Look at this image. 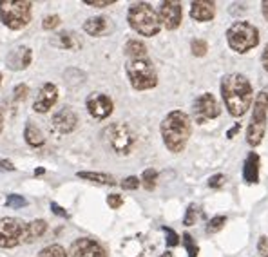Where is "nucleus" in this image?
Masks as SVG:
<instances>
[{
	"instance_id": "obj_1",
	"label": "nucleus",
	"mask_w": 268,
	"mask_h": 257,
	"mask_svg": "<svg viewBox=\"0 0 268 257\" xmlns=\"http://www.w3.org/2000/svg\"><path fill=\"white\" fill-rule=\"evenodd\" d=\"M221 96L225 102V107L234 118H241L250 109L254 100V91L248 78L245 74H227L221 80Z\"/></svg>"
},
{
	"instance_id": "obj_2",
	"label": "nucleus",
	"mask_w": 268,
	"mask_h": 257,
	"mask_svg": "<svg viewBox=\"0 0 268 257\" xmlns=\"http://www.w3.org/2000/svg\"><path fill=\"white\" fill-rule=\"evenodd\" d=\"M160 133L163 138L165 147L174 152L180 154L183 152L189 143V138L192 133V123L189 114H185L183 111H172L165 116L163 121L160 125Z\"/></svg>"
},
{
	"instance_id": "obj_3",
	"label": "nucleus",
	"mask_w": 268,
	"mask_h": 257,
	"mask_svg": "<svg viewBox=\"0 0 268 257\" xmlns=\"http://www.w3.org/2000/svg\"><path fill=\"white\" fill-rule=\"evenodd\" d=\"M127 22L142 36H156L161 29L160 17L147 2H138V4L130 6L127 11Z\"/></svg>"
},
{
	"instance_id": "obj_4",
	"label": "nucleus",
	"mask_w": 268,
	"mask_h": 257,
	"mask_svg": "<svg viewBox=\"0 0 268 257\" xmlns=\"http://www.w3.org/2000/svg\"><path fill=\"white\" fill-rule=\"evenodd\" d=\"M31 8L33 4L27 0H0V22L11 31L24 29L33 17Z\"/></svg>"
},
{
	"instance_id": "obj_5",
	"label": "nucleus",
	"mask_w": 268,
	"mask_h": 257,
	"mask_svg": "<svg viewBox=\"0 0 268 257\" xmlns=\"http://www.w3.org/2000/svg\"><path fill=\"white\" fill-rule=\"evenodd\" d=\"M227 42L236 53H248L259 44V29L248 22H236L227 31Z\"/></svg>"
},
{
	"instance_id": "obj_6",
	"label": "nucleus",
	"mask_w": 268,
	"mask_h": 257,
	"mask_svg": "<svg viewBox=\"0 0 268 257\" xmlns=\"http://www.w3.org/2000/svg\"><path fill=\"white\" fill-rule=\"evenodd\" d=\"M127 76L132 89L136 91H149L158 85V73L151 60L142 58V60H129L125 65Z\"/></svg>"
},
{
	"instance_id": "obj_7",
	"label": "nucleus",
	"mask_w": 268,
	"mask_h": 257,
	"mask_svg": "<svg viewBox=\"0 0 268 257\" xmlns=\"http://www.w3.org/2000/svg\"><path fill=\"white\" fill-rule=\"evenodd\" d=\"M266 118H268V95L261 91L254 100V112H252L250 123L247 128V142L248 145L257 147L264 138L266 131Z\"/></svg>"
},
{
	"instance_id": "obj_8",
	"label": "nucleus",
	"mask_w": 268,
	"mask_h": 257,
	"mask_svg": "<svg viewBox=\"0 0 268 257\" xmlns=\"http://www.w3.org/2000/svg\"><path fill=\"white\" fill-rule=\"evenodd\" d=\"M104 138L109 147L120 156L130 154V150L136 145V134L127 123H113L104 131Z\"/></svg>"
},
{
	"instance_id": "obj_9",
	"label": "nucleus",
	"mask_w": 268,
	"mask_h": 257,
	"mask_svg": "<svg viewBox=\"0 0 268 257\" xmlns=\"http://www.w3.org/2000/svg\"><path fill=\"white\" fill-rule=\"evenodd\" d=\"M27 223L17 218L0 219V248H15L18 244L26 243Z\"/></svg>"
},
{
	"instance_id": "obj_10",
	"label": "nucleus",
	"mask_w": 268,
	"mask_h": 257,
	"mask_svg": "<svg viewBox=\"0 0 268 257\" xmlns=\"http://www.w3.org/2000/svg\"><path fill=\"white\" fill-rule=\"evenodd\" d=\"M221 112L219 103L210 93H203L201 96H198L194 102V118L196 123H205L207 120H214L217 118Z\"/></svg>"
},
{
	"instance_id": "obj_11",
	"label": "nucleus",
	"mask_w": 268,
	"mask_h": 257,
	"mask_svg": "<svg viewBox=\"0 0 268 257\" xmlns=\"http://www.w3.org/2000/svg\"><path fill=\"white\" fill-rule=\"evenodd\" d=\"M85 107L93 118H96V120H105V118H109V116L113 114L114 103L107 95L93 93V95H89V98H87Z\"/></svg>"
},
{
	"instance_id": "obj_12",
	"label": "nucleus",
	"mask_w": 268,
	"mask_h": 257,
	"mask_svg": "<svg viewBox=\"0 0 268 257\" xmlns=\"http://www.w3.org/2000/svg\"><path fill=\"white\" fill-rule=\"evenodd\" d=\"M57 102H58V87L55 83H51V81H48V83H43L40 87L38 95H36L35 102H33V111L36 114H46V112H49L55 107Z\"/></svg>"
},
{
	"instance_id": "obj_13",
	"label": "nucleus",
	"mask_w": 268,
	"mask_h": 257,
	"mask_svg": "<svg viewBox=\"0 0 268 257\" xmlns=\"http://www.w3.org/2000/svg\"><path fill=\"white\" fill-rule=\"evenodd\" d=\"M158 17H160L161 26L165 29L174 31L182 26V18H183V9L180 2H161L160 11H158Z\"/></svg>"
},
{
	"instance_id": "obj_14",
	"label": "nucleus",
	"mask_w": 268,
	"mask_h": 257,
	"mask_svg": "<svg viewBox=\"0 0 268 257\" xmlns=\"http://www.w3.org/2000/svg\"><path fill=\"white\" fill-rule=\"evenodd\" d=\"M71 257H107V250L95 239L80 237L71 244Z\"/></svg>"
},
{
	"instance_id": "obj_15",
	"label": "nucleus",
	"mask_w": 268,
	"mask_h": 257,
	"mask_svg": "<svg viewBox=\"0 0 268 257\" xmlns=\"http://www.w3.org/2000/svg\"><path fill=\"white\" fill-rule=\"evenodd\" d=\"M51 125L57 133L69 134L78 127V114L71 107H62L53 114Z\"/></svg>"
},
{
	"instance_id": "obj_16",
	"label": "nucleus",
	"mask_w": 268,
	"mask_h": 257,
	"mask_svg": "<svg viewBox=\"0 0 268 257\" xmlns=\"http://www.w3.org/2000/svg\"><path fill=\"white\" fill-rule=\"evenodd\" d=\"M33 62V51L27 46H18L13 51H9L8 58H6V65L11 71H24Z\"/></svg>"
},
{
	"instance_id": "obj_17",
	"label": "nucleus",
	"mask_w": 268,
	"mask_h": 257,
	"mask_svg": "<svg viewBox=\"0 0 268 257\" xmlns=\"http://www.w3.org/2000/svg\"><path fill=\"white\" fill-rule=\"evenodd\" d=\"M216 15V6L214 2H205V0H198L192 2L191 6V17L196 22H208Z\"/></svg>"
},
{
	"instance_id": "obj_18",
	"label": "nucleus",
	"mask_w": 268,
	"mask_h": 257,
	"mask_svg": "<svg viewBox=\"0 0 268 257\" xmlns=\"http://www.w3.org/2000/svg\"><path fill=\"white\" fill-rule=\"evenodd\" d=\"M83 31H85L89 36H104L105 33L111 31V22L105 17L87 18V20L83 22Z\"/></svg>"
},
{
	"instance_id": "obj_19",
	"label": "nucleus",
	"mask_w": 268,
	"mask_h": 257,
	"mask_svg": "<svg viewBox=\"0 0 268 257\" xmlns=\"http://www.w3.org/2000/svg\"><path fill=\"white\" fill-rule=\"evenodd\" d=\"M243 178L247 183H257L259 181V156L255 152H250L243 165Z\"/></svg>"
},
{
	"instance_id": "obj_20",
	"label": "nucleus",
	"mask_w": 268,
	"mask_h": 257,
	"mask_svg": "<svg viewBox=\"0 0 268 257\" xmlns=\"http://www.w3.org/2000/svg\"><path fill=\"white\" fill-rule=\"evenodd\" d=\"M24 140H26L27 145L35 147V149H38V147H42L46 143V138H43L42 131L33 121H27L26 127H24Z\"/></svg>"
},
{
	"instance_id": "obj_21",
	"label": "nucleus",
	"mask_w": 268,
	"mask_h": 257,
	"mask_svg": "<svg viewBox=\"0 0 268 257\" xmlns=\"http://www.w3.org/2000/svg\"><path fill=\"white\" fill-rule=\"evenodd\" d=\"M123 53L129 56L130 60H142V58H147V48L142 40H127L125 48H123Z\"/></svg>"
},
{
	"instance_id": "obj_22",
	"label": "nucleus",
	"mask_w": 268,
	"mask_h": 257,
	"mask_svg": "<svg viewBox=\"0 0 268 257\" xmlns=\"http://www.w3.org/2000/svg\"><path fill=\"white\" fill-rule=\"evenodd\" d=\"M46 232H48V223L43 219L31 221V223H27V228H26V243H35Z\"/></svg>"
},
{
	"instance_id": "obj_23",
	"label": "nucleus",
	"mask_w": 268,
	"mask_h": 257,
	"mask_svg": "<svg viewBox=\"0 0 268 257\" xmlns=\"http://www.w3.org/2000/svg\"><path fill=\"white\" fill-rule=\"evenodd\" d=\"M53 44L60 49H73V51L82 46V44L78 42L76 34L69 33V31H62V33H58L57 38H53Z\"/></svg>"
},
{
	"instance_id": "obj_24",
	"label": "nucleus",
	"mask_w": 268,
	"mask_h": 257,
	"mask_svg": "<svg viewBox=\"0 0 268 257\" xmlns=\"http://www.w3.org/2000/svg\"><path fill=\"white\" fill-rule=\"evenodd\" d=\"M80 180H87V181H95V183L100 185H116V180H114L111 174H104V172H78L76 174Z\"/></svg>"
},
{
	"instance_id": "obj_25",
	"label": "nucleus",
	"mask_w": 268,
	"mask_h": 257,
	"mask_svg": "<svg viewBox=\"0 0 268 257\" xmlns=\"http://www.w3.org/2000/svg\"><path fill=\"white\" fill-rule=\"evenodd\" d=\"M36 257H67V252L64 250V246L60 244H49L46 248H42Z\"/></svg>"
},
{
	"instance_id": "obj_26",
	"label": "nucleus",
	"mask_w": 268,
	"mask_h": 257,
	"mask_svg": "<svg viewBox=\"0 0 268 257\" xmlns=\"http://www.w3.org/2000/svg\"><path fill=\"white\" fill-rule=\"evenodd\" d=\"M156 181H158V172H156L154 168H147V170H143L142 185L145 187V190H154Z\"/></svg>"
},
{
	"instance_id": "obj_27",
	"label": "nucleus",
	"mask_w": 268,
	"mask_h": 257,
	"mask_svg": "<svg viewBox=\"0 0 268 257\" xmlns=\"http://www.w3.org/2000/svg\"><path fill=\"white\" fill-rule=\"evenodd\" d=\"M27 199L24 196H20V194H9L8 197H6V206H9V208H24V206H27Z\"/></svg>"
},
{
	"instance_id": "obj_28",
	"label": "nucleus",
	"mask_w": 268,
	"mask_h": 257,
	"mask_svg": "<svg viewBox=\"0 0 268 257\" xmlns=\"http://www.w3.org/2000/svg\"><path fill=\"white\" fill-rule=\"evenodd\" d=\"M227 225V218L225 216H216L212 218L207 225V234H217L219 230H223V227Z\"/></svg>"
},
{
	"instance_id": "obj_29",
	"label": "nucleus",
	"mask_w": 268,
	"mask_h": 257,
	"mask_svg": "<svg viewBox=\"0 0 268 257\" xmlns=\"http://www.w3.org/2000/svg\"><path fill=\"white\" fill-rule=\"evenodd\" d=\"M191 49H192V55L194 56H205L208 51V44L201 38H194L191 42Z\"/></svg>"
},
{
	"instance_id": "obj_30",
	"label": "nucleus",
	"mask_w": 268,
	"mask_h": 257,
	"mask_svg": "<svg viewBox=\"0 0 268 257\" xmlns=\"http://www.w3.org/2000/svg\"><path fill=\"white\" fill-rule=\"evenodd\" d=\"M198 218H199V210H198V206H196V205H189V208H187L185 218H183V225H187V227H192V225H196Z\"/></svg>"
},
{
	"instance_id": "obj_31",
	"label": "nucleus",
	"mask_w": 268,
	"mask_h": 257,
	"mask_svg": "<svg viewBox=\"0 0 268 257\" xmlns=\"http://www.w3.org/2000/svg\"><path fill=\"white\" fill-rule=\"evenodd\" d=\"M183 244H185L187 252H189V257H198V244L194 243V239H192L191 234H183Z\"/></svg>"
},
{
	"instance_id": "obj_32",
	"label": "nucleus",
	"mask_w": 268,
	"mask_h": 257,
	"mask_svg": "<svg viewBox=\"0 0 268 257\" xmlns=\"http://www.w3.org/2000/svg\"><path fill=\"white\" fill-rule=\"evenodd\" d=\"M58 24H60V17H58V15H48V17L43 18L42 27H43V31H53V29H57Z\"/></svg>"
},
{
	"instance_id": "obj_33",
	"label": "nucleus",
	"mask_w": 268,
	"mask_h": 257,
	"mask_svg": "<svg viewBox=\"0 0 268 257\" xmlns=\"http://www.w3.org/2000/svg\"><path fill=\"white\" fill-rule=\"evenodd\" d=\"M27 95H29V87H27L26 83H18V85L13 89V100L15 102H22V100H26Z\"/></svg>"
},
{
	"instance_id": "obj_34",
	"label": "nucleus",
	"mask_w": 268,
	"mask_h": 257,
	"mask_svg": "<svg viewBox=\"0 0 268 257\" xmlns=\"http://www.w3.org/2000/svg\"><path fill=\"white\" fill-rule=\"evenodd\" d=\"M142 185V181L138 180L136 176H129V178H125V180L121 181V189L123 190H136Z\"/></svg>"
},
{
	"instance_id": "obj_35",
	"label": "nucleus",
	"mask_w": 268,
	"mask_h": 257,
	"mask_svg": "<svg viewBox=\"0 0 268 257\" xmlns=\"http://www.w3.org/2000/svg\"><path fill=\"white\" fill-rule=\"evenodd\" d=\"M163 232L167 234V246H177L180 244V236L169 227H163Z\"/></svg>"
},
{
	"instance_id": "obj_36",
	"label": "nucleus",
	"mask_w": 268,
	"mask_h": 257,
	"mask_svg": "<svg viewBox=\"0 0 268 257\" xmlns=\"http://www.w3.org/2000/svg\"><path fill=\"white\" fill-rule=\"evenodd\" d=\"M107 205L111 206V208H120L121 205H123V197L120 196V194H109L107 196Z\"/></svg>"
},
{
	"instance_id": "obj_37",
	"label": "nucleus",
	"mask_w": 268,
	"mask_h": 257,
	"mask_svg": "<svg viewBox=\"0 0 268 257\" xmlns=\"http://www.w3.org/2000/svg\"><path fill=\"white\" fill-rule=\"evenodd\" d=\"M116 0H83L85 6H91V8H109L113 6Z\"/></svg>"
},
{
	"instance_id": "obj_38",
	"label": "nucleus",
	"mask_w": 268,
	"mask_h": 257,
	"mask_svg": "<svg viewBox=\"0 0 268 257\" xmlns=\"http://www.w3.org/2000/svg\"><path fill=\"white\" fill-rule=\"evenodd\" d=\"M227 178L223 176V174H216V176H212L210 180H208V187L210 189H221L223 185H225Z\"/></svg>"
},
{
	"instance_id": "obj_39",
	"label": "nucleus",
	"mask_w": 268,
	"mask_h": 257,
	"mask_svg": "<svg viewBox=\"0 0 268 257\" xmlns=\"http://www.w3.org/2000/svg\"><path fill=\"white\" fill-rule=\"evenodd\" d=\"M257 252L263 257H268V237L263 236L259 237V243H257Z\"/></svg>"
},
{
	"instance_id": "obj_40",
	"label": "nucleus",
	"mask_w": 268,
	"mask_h": 257,
	"mask_svg": "<svg viewBox=\"0 0 268 257\" xmlns=\"http://www.w3.org/2000/svg\"><path fill=\"white\" fill-rule=\"evenodd\" d=\"M51 210H53V214L60 216V218L69 219V212H65V208H64V206H60V205H58V203L51 201Z\"/></svg>"
},
{
	"instance_id": "obj_41",
	"label": "nucleus",
	"mask_w": 268,
	"mask_h": 257,
	"mask_svg": "<svg viewBox=\"0 0 268 257\" xmlns=\"http://www.w3.org/2000/svg\"><path fill=\"white\" fill-rule=\"evenodd\" d=\"M0 170H6V172H13L15 170V165L9 159H0Z\"/></svg>"
},
{
	"instance_id": "obj_42",
	"label": "nucleus",
	"mask_w": 268,
	"mask_h": 257,
	"mask_svg": "<svg viewBox=\"0 0 268 257\" xmlns=\"http://www.w3.org/2000/svg\"><path fill=\"white\" fill-rule=\"evenodd\" d=\"M263 67H264V71L268 73V44H266V48H264V51H263Z\"/></svg>"
},
{
	"instance_id": "obj_43",
	"label": "nucleus",
	"mask_w": 268,
	"mask_h": 257,
	"mask_svg": "<svg viewBox=\"0 0 268 257\" xmlns=\"http://www.w3.org/2000/svg\"><path fill=\"white\" fill-rule=\"evenodd\" d=\"M239 128H241V125H239V123H236V125H234V128H230V131H229V138H232L234 134L238 133Z\"/></svg>"
},
{
	"instance_id": "obj_44",
	"label": "nucleus",
	"mask_w": 268,
	"mask_h": 257,
	"mask_svg": "<svg viewBox=\"0 0 268 257\" xmlns=\"http://www.w3.org/2000/svg\"><path fill=\"white\" fill-rule=\"evenodd\" d=\"M261 6H263V17L268 20V0H264V2H263Z\"/></svg>"
},
{
	"instance_id": "obj_45",
	"label": "nucleus",
	"mask_w": 268,
	"mask_h": 257,
	"mask_svg": "<svg viewBox=\"0 0 268 257\" xmlns=\"http://www.w3.org/2000/svg\"><path fill=\"white\" fill-rule=\"evenodd\" d=\"M2 128H4V112L0 111V133H2Z\"/></svg>"
},
{
	"instance_id": "obj_46",
	"label": "nucleus",
	"mask_w": 268,
	"mask_h": 257,
	"mask_svg": "<svg viewBox=\"0 0 268 257\" xmlns=\"http://www.w3.org/2000/svg\"><path fill=\"white\" fill-rule=\"evenodd\" d=\"M42 174H46V168L40 167V168H36V170H35V176H42Z\"/></svg>"
},
{
	"instance_id": "obj_47",
	"label": "nucleus",
	"mask_w": 268,
	"mask_h": 257,
	"mask_svg": "<svg viewBox=\"0 0 268 257\" xmlns=\"http://www.w3.org/2000/svg\"><path fill=\"white\" fill-rule=\"evenodd\" d=\"M160 257H174V255H172V253H170V252H165V253H161Z\"/></svg>"
},
{
	"instance_id": "obj_48",
	"label": "nucleus",
	"mask_w": 268,
	"mask_h": 257,
	"mask_svg": "<svg viewBox=\"0 0 268 257\" xmlns=\"http://www.w3.org/2000/svg\"><path fill=\"white\" fill-rule=\"evenodd\" d=\"M2 80H4V76H2V73H0V85H2Z\"/></svg>"
}]
</instances>
